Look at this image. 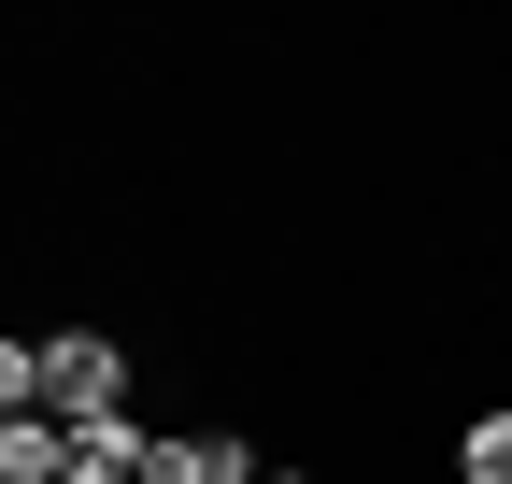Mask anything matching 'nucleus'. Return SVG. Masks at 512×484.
<instances>
[{
    "label": "nucleus",
    "mask_w": 512,
    "mask_h": 484,
    "mask_svg": "<svg viewBox=\"0 0 512 484\" xmlns=\"http://www.w3.org/2000/svg\"><path fill=\"white\" fill-rule=\"evenodd\" d=\"M29 413H57V428H100V413H128V342L57 328V342H43V399H29Z\"/></svg>",
    "instance_id": "1"
},
{
    "label": "nucleus",
    "mask_w": 512,
    "mask_h": 484,
    "mask_svg": "<svg viewBox=\"0 0 512 484\" xmlns=\"http://www.w3.org/2000/svg\"><path fill=\"white\" fill-rule=\"evenodd\" d=\"M157 470V428L143 413H100V428H72V484H143Z\"/></svg>",
    "instance_id": "2"
},
{
    "label": "nucleus",
    "mask_w": 512,
    "mask_h": 484,
    "mask_svg": "<svg viewBox=\"0 0 512 484\" xmlns=\"http://www.w3.org/2000/svg\"><path fill=\"white\" fill-rule=\"evenodd\" d=\"M0 484H72V428L57 413H0Z\"/></svg>",
    "instance_id": "3"
},
{
    "label": "nucleus",
    "mask_w": 512,
    "mask_h": 484,
    "mask_svg": "<svg viewBox=\"0 0 512 484\" xmlns=\"http://www.w3.org/2000/svg\"><path fill=\"white\" fill-rule=\"evenodd\" d=\"M456 484H512V399H484L456 428Z\"/></svg>",
    "instance_id": "4"
},
{
    "label": "nucleus",
    "mask_w": 512,
    "mask_h": 484,
    "mask_svg": "<svg viewBox=\"0 0 512 484\" xmlns=\"http://www.w3.org/2000/svg\"><path fill=\"white\" fill-rule=\"evenodd\" d=\"M256 484H313V470H256Z\"/></svg>",
    "instance_id": "5"
}]
</instances>
